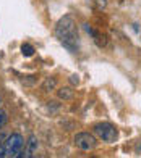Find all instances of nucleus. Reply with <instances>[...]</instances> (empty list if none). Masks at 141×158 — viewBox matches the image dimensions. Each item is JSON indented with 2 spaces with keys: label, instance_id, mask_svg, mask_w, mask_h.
Returning a JSON list of instances; mask_svg holds the SVG:
<instances>
[{
  "label": "nucleus",
  "instance_id": "nucleus-1",
  "mask_svg": "<svg viewBox=\"0 0 141 158\" xmlns=\"http://www.w3.org/2000/svg\"><path fill=\"white\" fill-rule=\"evenodd\" d=\"M55 34H57L59 40L65 47H68L72 52H75L76 48V29H75V19L72 16H63L57 27H55Z\"/></svg>",
  "mask_w": 141,
  "mask_h": 158
},
{
  "label": "nucleus",
  "instance_id": "nucleus-2",
  "mask_svg": "<svg viewBox=\"0 0 141 158\" xmlns=\"http://www.w3.org/2000/svg\"><path fill=\"white\" fill-rule=\"evenodd\" d=\"M23 137L21 134H11L7 137L3 142V148H5V156H20L21 148H23Z\"/></svg>",
  "mask_w": 141,
  "mask_h": 158
},
{
  "label": "nucleus",
  "instance_id": "nucleus-3",
  "mask_svg": "<svg viewBox=\"0 0 141 158\" xmlns=\"http://www.w3.org/2000/svg\"><path fill=\"white\" fill-rule=\"evenodd\" d=\"M94 132L99 139L105 140V142H115L118 137V132H117V127L112 126L109 123H101V124H96L94 126Z\"/></svg>",
  "mask_w": 141,
  "mask_h": 158
},
{
  "label": "nucleus",
  "instance_id": "nucleus-4",
  "mask_svg": "<svg viewBox=\"0 0 141 158\" xmlns=\"http://www.w3.org/2000/svg\"><path fill=\"white\" fill-rule=\"evenodd\" d=\"M75 143L81 150H93L96 147V139L89 132H78L75 135Z\"/></svg>",
  "mask_w": 141,
  "mask_h": 158
},
{
  "label": "nucleus",
  "instance_id": "nucleus-5",
  "mask_svg": "<svg viewBox=\"0 0 141 158\" xmlns=\"http://www.w3.org/2000/svg\"><path fill=\"white\" fill-rule=\"evenodd\" d=\"M59 97L63 98V100H70V98L73 97V90L70 89V87H63V89L59 90Z\"/></svg>",
  "mask_w": 141,
  "mask_h": 158
},
{
  "label": "nucleus",
  "instance_id": "nucleus-6",
  "mask_svg": "<svg viewBox=\"0 0 141 158\" xmlns=\"http://www.w3.org/2000/svg\"><path fill=\"white\" fill-rule=\"evenodd\" d=\"M21 53H23L24 56H31V55L34 53V48H33V45H29V44H24L23 47H21Z\"/></svg>",
  "mask_w": 141,
  "mask_h": 158
},
{
  "label": "nucleus",
  "instance_id": "nucleus-7",
  "mask_svg": "<svg viewBox=\"0 0 141 158\" xmlns=\"http://www.w3.org/2000/svg\"><path fill=\"white\" fill-rule=\"evenodd\" d=\"M36 147H37V140L34 139V137H31V139H29V148H28V153L31 155L34 150H36Z\"/></svg>",
  "mask_w": 141,
  "mask_h": 158
},
{
  "label": "nucleus",
  "instance_id": "nucleus-8",
  "mask_svg": "<svg viewBox=\"0 0 141 158\" xmlns=\"http://www.w3.org/2000/svg\"><path fill=\"white\" fill-rule=\"evenodd\" d=\"M55 87V79H47V81L44 82V89L46 90H52Z\"/></svg>",
  "mask_w": 141,
  "mask_h": 158
},
{
  "label": "nucleus",
  "instance_id": "nucleus-9",
  "mask_svg": "<svg viewBox=\"0 0 141 158\" xmlns=\"http://www.w3.org/2000/svg\"><path fill=\"white\" fill-rule=\"evenodd\" d=\"M5 123H7V111L0 110V127H2Z\"/></svg>",
  "mask_w": 141,
  "mask_h": 158
},
{
  "label": "nucleus",
  "instance_id": "nucleus-10",
  "mask_svg": "<svg viewBox=\"0 0 141 158\" xmlns=\"http://www.w3.org/2000/svg\"><path fill=\"white\" fill-rule=\"evenodd\" d=\"M7 140V135L3 132H0V145H3V142Z\"/></svg>",
  "mask_w": 141,
  "mask_h": 158
},
{
  "label": "nucleus",
  "instance_id": "nucleus-11",
  "mask_svg": "<svg viewBox=\"0 0 141 158\" xmlns=\"http://www.w3.org/2000/svg\"><path fill=\"white\" fill-rule=\"evenodd\" d=\"M2 156H5V148H3V145H0V158Z\"/></svg>",
  "mask_w": 141,
  "mask_h": 158
},
{
  "label": "nucleus",
  "instance_id": "nucleus-12",
  "mask_svg": "<svg viewBox=\"0 0 141 158\" xmlns=\"http://www.w3.org/2000/svg\"><path fill=\"white\" fill-rule=\"evenodd\" d=\"M0 103H2V98H0Z\"/></svg>",
  "mask_w": 141,
  "mask_h": 158
}]
</instances>
